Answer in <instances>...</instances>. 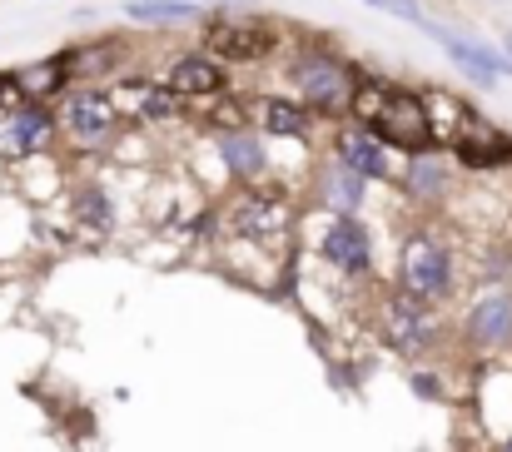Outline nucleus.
Listing matches in <instances>:
<instances>
[{
    "mask_svg": "<svg viewBox=\"0 0 512 452\" xmlns=\"http://www.w3.org/2000/svg\"><path fill=\"white\" fill-rule=\"evenodd\" d=\"M348 120H358L363 130H373L383 145H393L398 154L438 150V130L428 120L423 90H408L388 75H363L358 70V90L348 105Z\"/></svg>",
    "mask_w": 512,
    "mask_h": 452,
    "instance_id": "f257e3e1",
    "label": "nucleus"
},
{
    "mask_svg": "<svg viewBox=\"0 0 512 452\" xmlns=\"http://www.w3.org/2000/svg\"><path fill=\"white\" fill-rule=\"evenodd\" d=\"M199 45L224 60V65H264L284 50V30L244 5H229V10H214L199 20Z\"/></svg>",
    "mask_w": 512,
    "mask_h": 452,
    "instance_id": "f03ea898",
    "label": "nucleus"
},
{
    "mask_svg": "<svg viewBox=\"0 0 512 452\" xmlns=\"http://www.w3.org/2000/svg\"><path fill=\"white\" fill-rule=\"evenodd\" d=\"M289 85L299 90V100L324 115V120H343L348 105H353V90H358V70L339 60L324 40H309L304 50H294L289 60Z\"/></svg>",
    "mask_w": 512,
    "mask_h": 452,
    "instance_id": "7ed1b4c3",
    "label": "nucleus"
},
{
    "mask_svg": "<svg viewBox=\"0 0 512 452\" xmlns=\"http://www.w3.org/2000/svg\"><path fill=\"white\" fill-rule=\"evenodd\" d=\"M55 120H60V135L75 145V150H105L120 140V130L130 125L120 100L100 85H70L55 105Z\"/></svg>",
    "mask_w": 512,
    "mask_h": 452,
    "instance_id": "20e7f679",
    "label": "nucleus"
},
{
    "mask_svg": "<svg viewBox=\"0 0 512 452\" xmlns=\"http://www.w3.org/2000/svg\"><path fill=\"white\" fill-rule=\"evenodd\" d=\"M229 234L239 244H254L264 254H279L294 234V204L284 189H264V184H244V194L229 204Z\"/></svg>",
    "mask_w": 512,
    "mask_h": 452,
    "instance_id": "39448f33",
    "label": "nucleus"
},
{
    "mask_svg": "<svg viewBox=\"0 0 512 452\" xmlns=\"http://www.w3.org/2000/svg\"><path fill=\"white\" fill-rule=\"evenodd\" d=\"M398 289L423 303H438L453 294V249L433 229H413L398 244Z\"/></svg>",
    "mask_w": 512,
    "mask_h": 452,
    "instance_id": "423d86ee",
    "label": "nucleus"
},
{
    "mask_svg": "<svg viewBox=\"0 0 512 452\" xmlns=\"http://www.w3.org/2000/svg\"><path fill=\"white\" fill-rule=\"evenodd\" d=\"M428 35L443 45V55H448L478 90H498L512 75V60L503 55V45H488V40H478V35H463V30H453V25H443V20H433Z\"/></svg>",
    "mask_w": 512,
    "mask_h": 452,
    "instance_id": "0eeeda50",
    "label": "nucleus"
},
{
    "mask_svg": "<svg viewBox=\"0 0 512 452\" xmlns=\"http://www.w3.org/2000/svg\"><path fill=\"white\" fill-rule=\"evenodd\" d=\"M60 135V120L45 100H10L0 110V159H30L50 150Z\"/></svg>",
    "mask_w": 512,
    "mask_h": 452,
    "instance_id": "6e6552de",
    "label": "nucleus"
},
{
    "mask_svg": "<svg viewBox=\"0 0 512 452\" xmlns=\"http://www.w3.org/2000/svg\"><path fill=\"white\" fill-rule=\"evenodd\" d=\"M160 80L170 85L184 105H204V100H219V95H229V90H234V85H229L224 60H214L209 50H184V55H174Z\"/></svg>",
    "mask_w": 512,
    "mask_h": 452,
    "instance_id": "1a4fd4ad",
    "label": "nucleus"
},
{
    "mask_svg": "<svg viewBox=\"0 0 512 452\" xmlns=\"http://www.w3.org/2000/svg\"><path fill=\"white\" fill-rule=\"evenodd\" d=\"M448 150L463 169H503V164H512V135L498 120H483L478 110H468L463 125L453 130Z\"/></svg>",
    "mask_w": 512,
    "mask_h": 452,
    "instance_id": "9d476101",
    "label": "nucleus"
},
{
    "mask_svg": "<svg viewBox=\"0 0 512 452\" xmlns=\"http://www.w3.org/2000/svg\"><path fill=\"white\" fill-rule=\"evenodd\" d=\"M334 154H339L348 169H358L368 184H398V164H393V145H383L373 130H363L358 120H348L334 130Z\"/></svg>",
    "mask_w": 512,
    "mask_h": 452,
    "instance_id": "9b49d317",
    "label": "nucleus"
},
{
    "mask_svg": "<svg viewBox=\"0 0 512 452\" xmlns=\"http://www.w3.org/2000/svg\"><path fill=\"white\" fill-rule=\"evenodd\" d=\"M249 125L259 135L294 140V145H309L319 135V115L304 100H284V95H249Z\"/></svg>",
    "mask_w": 512,
    "mask_h": 452,
    "instance_id": "f8f14e48",
    "label": "nucleus"
},
{
    "mask_svg": "<svg viewBox=\"0 0 512 452\" xmlns=\"http://www.w3.org/2000/svg\"><path fill=\"white\" fill-rule=\"evenodd\" d=\"M383 333H388V343L393 348H403L408 358H418L433 338H438V323H433V303L413 299V294H393V299L383 303Z\"/></svg>",
    "mask_w": 512,
    "mask_h": 452,
    "instance_id": "ddd939ff",
    "label": "nucleus"
},
{
    "mask_svg": "<svg viewBox=\"0 0 512 452\" xmlns=\"http://www.w3.org/2000/svg\"><path fill=\"white\" fill-rule=\"evenodd\" d=\"M319 254L348 274V279H358V274H368L373 269V239H368V229L353 219V214H329V224H324V234H319Z\"/></svg>",
    "mask_w": 512,
    "mask_h": 452,
    "instance_id": "4468645a",
    "label": "nucleus"
},
{
    "mask_svg": "<svg viewBox=\"0 0 512 452\" xmlns=\"http://www.w3.org/2000/svg\"><path fill=\"white\" fill-rule=\"evenodd\" d=\"M209 135H214V154H219V164H224L234 179H244V184H259V179L269 174V145H264V135H259L254 125L209 130Z\"/></svg>",
    "mask_w": 512,
    "mask_h": 452,
    "instance_id": "2eb2a0df",
    "label": "nucleus"
},
{
    "mask_svg": "<svg viewBox=\"0 0 512 452\" xmlns=\"http://www.w3.org/2000/svg\"><path fill=\"white\" fill-rule=\"evenodd\" d=\"M314 204L329 214H358L368 204V179L358 169H348L339 154H329L314 169Z\"/></svg>",
    "mask_w": 512,
    "mask_h": 452,
    "instance_id": "dca6fc26",
    "label": "nucleus"
},
{
    "mask_svg": "<svg viewBox=\"0 0 512 452\" xmlns=\"http://www.w3.org/2000/svg\"><path fill=\"white\" fill-rule=\"evenodd\" d=\"M60 55H65L70 85H105V80H120V70L130 60V40H90V45H70Z\"/></svg>",
    "mask_w": 512,
    "mask_h": 452,
    "instance_id": "f3484780",
    "label": "nucleus"
},
{
    "mask_svg": "<svg viewBox=\"0 0 512 452\" xmlns=\"http://www.w3.org/2000/svg\"><path fill=\"white\" fill-rule=\"evenodd\" d=\"M10 90L15 100H60L70 90V70H65V55H45V60H25V65H10Z\"/></svg>",
    "mask_w": 512,
    "mask_h": 452,
    "instance_id": "a211bd4d",
    "label": "nucleus"
},
{
    "mask_svg": "<svg viewBox=\"0 0 512 452\" xmlns=\"http://www.w3.org/2000/svg\"><path fill=\"white\" fill-rule=\"evenodd\" d=\"M398 184H403V194L413 204H438L448 194V184H453V164L443 159V150H418V154H408Z\"/></svg>",
    "mask_w": 512,
    "mask_h": 452,
    "instance_id": "6ab92c4d",
    "label": "nucleus"
},
{
    "mask_svg": "<svg viewBox=\"0 0 512 452\" xmlns=\"http://www.w3.org/2000/svg\"><path fill=\"white\" fill-rule=\"evenodd\" d=\"M468 338L478 348H508L512 343V294H483L468 308Z\"/></svg>",
    "mask_w": 512,
    "mask_h": 452,
    "instance_id": "aec40b11",
    "label": "nucleus"
},
{
    "mask_svg": "<svg viewBox=\"0 0 512 452\" xmlns=\"http://www.w3.org/2000/svg\"><path fill=\"white\" fill-rule=\"evenodd\" d=\"M120 10H125V20H135V25H155V30L199 25V20L209 15L204 0H125Z\"/></svg>",
    "mask_w": 512,
    "mask_h": 452,
    "instance_id": "412c9836",
    "label": "nucleus"
},
{
    "mask_svg": "<svg viewBox=\"0 0 512 452\" xmlns=\"http://www.w3.org/2000/svg\"><path fill=\"white\" fill-rule=\"evenodd\" d=\"M363 5H373V10H383V15H393V20H408L413 30H433V15L423 10V0H363Z\"/></svg>",
    "mask_w": 512,
    "mask_h": 452,
    "instance_id": "4be33fe9",
    "label": "nucleus"
},
{
    "mask_svg": "<svg viewBox=\"0 0 512 452\" xmlns=\"http://www.w3.org/2000/svg\"><path fill=\"white\" fill-rule=\"evenodd\" d=\"M80 219H90V224H100V229L110 224V199H105L95 184H90V189H80Z\"/></svg>",
    "mask_w": 512,
    "mask_h": 452,
    "instance_id": "5701e85b",
    "label": "nucleus"
},
{
    "mask_svg": "<svg viewBox=\"0 0 512 452\" xmlns=\"http://www.w3.org/2000/svg\"><path fill=\"white\" fill-rule=\"evenodd\" d=\"M413 388H418L423 398H438V378H428V373H413Z\"/></svg>",
    "mask_w": 512,
    "mask_h": 452,
    "instance_id": "b1692460",
    "label": "nucleus"
},
{
    "mask_svg": "<svg viewBox=\"0 0 512 452\" xmlns=\"http://www.w3.org/2000/svg\"><path fill=\"white\" fill-rule=\"evenodd\" d=\"M15 100V90H10V70H0V110Z\"/></svg>",
    "mask_w": 512,
    "mask_h": 452,
    "instance_id": "393cba45",
    "label": "nucleus"
},
{
    "mask_svg": "<svg viewBox=\"0 0 512 452\" xmlns=\"http://www.w3.org/2000/svg\"><path fill=\"white\" fill-rule=\"evenodd\" d=\"M503 55H508V60H512V25H508V30H503Z\"/></svg>",
    "mask_w": 512,
    "mask_h": 452,
    "instance_id": "a878e982",
    "label": "nucleus"
},
{
    "mask_svg": "<svg viewBox=\"0 0 512 452\" xmlns=\"http://www.w3.org/2000/svg\"><path fill=\"white\" fill-rule=\"evenodd\" d=\"M204 5H224V0H204ZM239 5H249V0H239Z\"/></svg>",
    "mask_w": 512,
    "mask_h": 452,
    "instance_id": "bb28decb",
    "label": "nucleus"
},
{
    "mask_svg": "<svg viewBox=\"0 0 512 452\" xmlns=\"http://www.w3.org/2000/svg\"><path fill=\"white\" fill-rule=\"evenodd\" d=\"M503 452H512V438H508V448H503Z\"/></svg>",
    "mask_w": 512,
    "mask_h": 452,
    "instance_id": "cd10ccee",
    "label": "nucleus"
}]
</instances>
